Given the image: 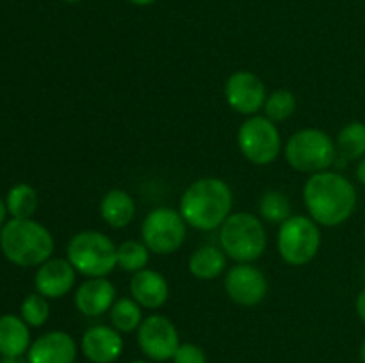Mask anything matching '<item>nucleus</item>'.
Here are the masks:
<instances>
[{
    "mask_svg": "<svg viewBox=\"0 0 365 363\" xmlns=\"http://www.w3.org/2000/svg\"><path fill=\"white\" fill-rule=\"evenodd\" d=\"M6 205L13 219H31L39 205L38 192L32 185L16 184L7 192Z\"/></svg>",
    "mask_w": 365,
    "mask_h": 363,
    "instance_id": "23",
    "label": "nucleus"
},
{
    "mask_svg": "<svg viewBox=\"0 0 365 363\" xmlns=\"http://www.w3.org/2000/svg\"><path fill=\"white\" fill-rule=\"evenodd\" d=\"M220 244L228 258L252 263L267 249V231L262 221L250 212H235L220 228Z\"/></svg>",
    "mask_w": 365,
    "mask_h": 363,
    "instance_id": "4",
    "label": "nucleus"
},
{
    "mask_svg": "<svg viewBox=\"0 0 365 363\" xmlns=\"http://www.w3.org/2000/svg\"><path fill=\"white\" fill-rule=\"evenodd\" d=\"M234 205L230 185L216 177L200 178L192 182L182 194L178 212L187 226L200 231H212L221 228L228 219Z\"/></svg>",
    "mask_w": 365,
    "mask_h": 363,
    "instance_id": "2",
    "label": "nucleus"
},
{
    "mask_svg": "<svg viewBox=\"0 0 365 363\" xmlns=\"http://www.w3.org/2000/svg\"><path fill=\"white\" fill-rule=\"evenodd\" d=\"M138 344L143 354L153 362L173 359L175 352L180 347V337L168 317L150 315L143 319L138 330Z\"/></svg>",
    "mask_w": 365,
    "mask_h": 363,
    "instance_id": "10",
    "label": "nucleus"
},
{
    "mask_svg": "<svg viewBox=\"0 0 365 363\" xmlns=\"http://www.w3.org/2000/svg\"><path fill=\"white\" fill-rule=\"evenodd\" d=\"M0 249L18 267H36L52 258L53 237L34 219H11L0 230Z\"/></svg>",
    "mask_w": 365,
    "mask_h": 363,
    "instance_id": "3",
    "label": "nucleus"
},
{
    "mask_svg": "<svg viewBox=\"0 0 365 363\" xmlns=\"http://www.w3.org/2000/svg\"><path fill=\"white\" fill-rule=\"evenodd\" d=\"M6 214H7V205L2 198H0V230L4 226V221H6Z\"/></svg>",
    "mask_w": 365,
    "mask_h": 363,
    "instance_id": "31",
    "label": "nucleus"
},
{
    "mask_svg": "<svg viewBox=\"0 0 365 363\" xmlns=\"http://www.w3.org/2000/svg\"><path fill=\"white\" fill-rule=\"evenodd\" d=\"M356 313H359V317L362 319V322L365 324V288L362 292L359 294V298H356Z\"/></svg>",
    "mask_w": 365,
    "mask_h": 363,
    "instance_id": "29",
    "label": "nucleus"
},
{
    "mask_svg": "<svg viewBox=\"0 0 365 363\" xmlns=\"http://www.w3.org/2000/svg\"><path fill=\"white\" fill-rule=\"evenodd\" d=\"M303 201L317 224L334 228L346 223L355 212L356 189L344 174L328 169L310 174L303 187Z\"/></svg>",
    "mask_w": 365,
    "mask_h": 363,
    "instance_id": "1",
    "label": "nucleus"
},
{
    "mask_svg": "<svg viewBox=\"0 0 365 363\" xmlns=\"http://www.w3.org/2000/svg\"><path fill=\"white\" fill-rule=\"evenodd\" d=\"M109 319L114 330L120 333H132L138 331L143 322L141 305L132 298H120L114 301L109 310Z\"/></svg>",
    "mask_w": 365,
    "mask_h": 363,
    "instance_id": "22",
    "label": "nucleus"
},
{
    "mask_svg": "<svg viewBox=\"0 0 365 363\" xmlns=\"http://www.w3.org/2000/svg\"><path fill=\"white\" fill-rule=\"evenodd\" d=\"M128 2L134 4V6H152L157 0H128Z\"/></svg>",
    "mask_w": 365,
    "mask_h": 363,
    "instance_id": "33",
    "label": "nucleus"
},
{
    "mask_svg": "<svg viewBox=\"0 0 365 363\" xmlns=\"http://www.w3.org/2000/svg\"><path fill=\"white\" fill-rule=\"evenodd\" d=\"M77 344L66 331H48L36 338L27 351V363H73Z\"/></svg>",
    "mask_w": 365,
    "mask_h": 363,
    "instance_id": "15",
    "label": "nucleus"
},
{
    "mask_svg": "<svg viewBox=\"0 0 365 363\" xmlns=\"http://www.w3.org/2000/svg\"><path fill=\"white\" fill-rule=\"evenodd\" d=\"M100 216L114 230L128 226L135 217V201L123 189H110L100 201Z\"/></svg>",
    "mask_w": 365,
    "mask_h": 363,
    "instance_id": "18",
    "label": "nucleus"
},
{
    "mask_svg": "<svg viewBox=\"0 0 365 363\" xmlns=\"http://www.w3.org/2000/svg\"><path fill=\"white\" fill-rule=\"evenodd\" d=\"M364 278H365V270H364Z\"/></svg>",
    "mask_w": 365,
    "mask_h": 363,
    "instance_id": "37",
    "label": "nucleus"
},
{
    "mask_svg": "<svg viewBox=\"0 0 365 363\" xmlns=\"http://www.w3.org/2000/svg\"><path fill=\"white\" fill-rule=\"evenodd\" d=\"M20 315L29 326L32 327H39L48 320L50 317V305H48V299L45 295L38 294H29L27 298L21 301L20 306Z\"/></svg>",
    "mask_w": 365,
    "mask_h": 363,
    "instance_id": "27",
    "label": "nucleus"
},
{
    "mask_svg": "<svg viewBox=\"0 0 365 363\" xmlns=\"http://www.w3.org/2000/svg\"><path fill=\"white\" fill-rule=\"evenodd\" d=\"M227 267V255L216 246H202L189 256V273L198 280H214Z\"/></svg>",
    "mask_w": 365,
    "mask_h": 363,
    "instance_id": "20",
    "label": "nucleus"
},
{
    "mask_svg": "<svg viewBox=\"0 0 365 363\" xmlns=\"http://www.w3.org/2000/svg\"><path fill=\"white\" fill-rule=\"evenodd\" d=\"M173 363H207V354L200 345L180 344L173 356Z\"/></svg>",
    "mask_w": 365,
    "mask_h": 363,
    "instance_id": "28",
    "label": "nucleus"
},
{
    "mask_svg": "<svg viewBox=\"0 0 365 363\" xmlns=\"http://www.w3.org/2000/svg\"><path fill=\"white\" fill-rule=\"evenodd\" d=\"M260 216L264 221L271 224H282L291 217L292 205L287 194L280 191H266L259 203Z\"/></svg>",
    "mask_w": 365,
    "mask_h": 363,
    "instance_id": "25",
    "label": "nucleus"
},
{
    "mask_svg": "<svg viewBox=\"0 0 365 363\" xmlns=\"http://www.w3.org/2000/svg\"><path fill=\"white\" fill-rule=\"evenodd\" d=\"M150 262V249L143 241H125L118 246L116 263L125 273H139Z\"/></svg>",
    "mask_w": 365,
    "mask_h": 363,
    "instance_id": "24",
    "label": "nucleus"
},
{
    "mask_svg": "<svg viewBox=\"0 0 365 363\" xmlns=\"http://www.w3.org/2000/svg\"><path fill=\"white\" fill-rule=\"evenodd\" d=\"M227 103L242 116H255L264 109L267 91L262 78L252 71H235L225 84Z\"/></svg>",
    "mask_w": 365,
    "mask_h": 363,
    "instance_id": "12",
    "label": "nucleus"
},
{
    "mask_svg": "<svg viewBox=\"0 0 365 363\" xmlns=\"http://www.w3.org/2000/svg\"><path fill=\"white\" fill-rule=\"evenodd\" d=\"M360 359H362V363H365V338H364L362 345H360Z\"/></svg>",
    "mask_w": 365,
    "mask_h": 363,
    "instance_id": "34",
    "label": "nucleus"
},
{
    "mask_svg": "<svg viewBox=\"0 0 365 363\" xmlns=\"http://www.w3.org/2000/svg\"><path fill=\"white\" fill-rule=\"evenodd\" d=\"M75 278L77 270L68 262V258H48L36 270V292L45 295L46 299H61L71 290Z\"/></svg>",
    "mask_w": 365,
    "mask_h": 363,
    "instance_id": "13",
    "label": "nucleus"
},
{
    "mask_svg": "<svg viewBox=\"0 0 365 363\" xmlns=\"http://www.w3.org/2000/svg\"><path fill=\"white\" fill-rule=\"evenodd\" d=\"M242 157L255 166L274 162L282 152V135L277 125L266 116H250L237 132Z\"/></svg>",
    "mask_w": 365,
    "mask_h": 363,
    "instance_id": "9",
    "label": "nucleus"
},
{
    "mask_svg": "<svg viewBox=\"0 0 365 363\" xmlns=\"http://www.w3.org/2000/svg\"><path fill=\"white\" fill-rule=\"evenodd\" d=\"M285 159L298 173L316 174L328 171L337 160L335 141L319 128H303L289 137Z\"/></svg>",
    "mask_w": 365,
    "mask_h": 363,
    "instance_id": "6",
    "label": "nucleus"
},
{
    "mask_svg": "<svg viewBox=\"0 0 365 363\" xmlns=\"http://www.w3.org/2000/svg\"><path fill=\"white\" fill-rule=\"evenodd\" d=\"M132 363H150V362H145V359H135V362H132Z\"/></svg>",
    "mask_w": 365,
    "mask_h": 363,
    "instance_id": "36",
    "label": "nucleus"
},
{
    "mask_svg": "<svg viewBox=\"0 0 365 363\" xmlns=\"http://www.w3.org/2000/svg\"><path fill=\"white\" fill-rule=\"evenodd\" d=\"M118 246L109 235L86 230L68 242L66 258L78 274L86 278H107L118 267Z\"/></svg>",
    "mask_w": 365,
    "mask_h": 363,
    "instance_id": "5",
    "label": "nucleus"
},
{
    "mask_svg": "<svg viewBox=\"0 0 365 363\" xmlns=\"http://www.w3.org/2000/svg\"><path fill=\"white\" fill-rule=\"evenodd\" d=\"M130 295L141 308L155 310L166 305L170 299V285L160 273L153 269H143L130 280Z\"/></svg>",
    "mask_w": 365,
    "mask_h": 363,
    "instance_id": "17",
    "label": "nucleus"
},
{
    "mask_svg": "<svg viewBox=\"0 0 365 363\" xmlns=\"http://www.w3.org/2000/svg\"><path fill=\"white\" fill-rule=\"evenodd\" d=\"M116 301V288L107 278H88L75 292V306L82 315L98 317Z\"/></svg>",
    "mask_w": 365,
    "mask_h": 363,
    "instance_id": "16",
    "label": "nucleus"
},
{
    "mask_svg": "<svg viewBox=\"0 0 365 363\" xmlns=\"http://www.w3.org/2000/svg\"><path fill=\"white\" fill-rule=\"evenodd\" d=\"M187 235V223L178 210L159 206L146 214L141 224V238L150 253L171 255L182 248Z\"/></svg>",
    "mask_w": 365,
    "mask_h": 363,
    "instance_id": "8",
    "label": "nucleus"
},
{
    "mask_svg": "<svg viewBox=\"0 0 365 363\" xmlns=\"http://www.w3.org/2000/svg\"><path fill=\"white\" fill-rule=\"evenodd\" d=\"M61 2H66V4H78V2H84V0H61Z\"/></svg>",
    "mask_w": 365,
    "mask_h": 363,
    "instance_id": "35",
    "label": "nucleus"
},
{
    "mask_svg": "<svg viewBox=\"0 0 365 363\" xmlns=\"http://www.w3.org/2000/svg\"><path fill=\"white\" fill-rule=\"evenodd\" d=\"M0 363H25L21 356H2Z\"/></svg>",
    "mask_w": 365,
    "mask_h": 363,
    "instance_id": "32",
    "label": "nucleus"
},
{
    "mask_svg": "<svg viewBox=\"0 0 365 363\" xmlns=\"http://www.w3.org/2000/svg\"><path fill=\"white\" fill-rule=\"evenodd\" d=\"M337 146V160L335 166L349 162V160H360L365 157V123L362 121H351L346 125L335 139Z\"/></svg>",
    "mask_w": 365,
    "mask_h": 363,
    "instance_id": "21",
    "label": "nucleus"
},
{
    "mask_svg": "<svg viewBox=\"0 0 365 363\" xmlns=\"http://www.w3.org/2000/svg\"><path fill=\"white\" fill-rule=\"evenodd\" d=\"M277 248L282 260L289 265H307L319 253V226L309 216H291L278 228Z\"/></svg>",
    "mask_w": 365,
    "mask_h": 363,
    "instance_id": "7",
    "label": "nucleus"
},
{
    "mask_svg": "<svg viewBox=\"0 0 365 363\" xmlns=\"http://www.w3.org/2000/svg\"><path fill=\"white\" fill-rule=\"evenodd\" d=\"M356 180H359L362 185H365V157L364 159H360L359 166H356Z\"/></svg>",
    "mask_w": 365,
    "mask_h": 363,
    "instance_id": "30",
    "label": "nucleus"
},
{
    "mask_svg": "<svg viewBox=\"0 0 365 363\" xmlns=\"http://www.w3.org/2000/svg\"><path fill=\"white\" fill-rule=\"evenodd\" d=\"M225 290L228 298L239 306H257L266 299L269 283L259 267L252 263H237L230 267L225 278Z\"/></svg>",
    "mask_w": 365,
    "mask_h": 363,
    "instance_id": "11",
    "label": "nucleus"
},
{
    "mask_svg": "<svg viewBox=\"0 0 365 363\" xmlns=\"http://www.w3.org/2000/svg\"><path fill=\"white\" fill-rule=\"evenodd\" d=\"M82 352L91 363H114L123 352V338L113 326H91L82 335Z\"/></svg>",
    "mask_w": 365,
    "mask_h": 363,
    "instance_id": "14",
    "label": "nucleus"
},
{
    "mask_svg": "<svg viewBox=\"0 0 365 363\" xmlns=\"http://www.w3.org/2000/svg\"><path fill=\"white\" fill-rule=\"evenodd\" d=\"M31 347L29 324L21 317L6 313L0 317V354L21 356Z\"/></svg>",
    "mask_w": 365,
    "mask_h": 363,
    "instance_id": "19",
    "label": "nucleus"
},
{
    "mask_svg": "<svg viewBox=\"0 0 365 363\" xmlns=\"http://www.w3.org/2000/svg\"><path fill=\"white\" fill-rule=\"evenodd\" d=\"M298 100H296L294 93L289 89H277L271 93L264 103V116L269 117L273 123H280V121L289 120L294 114Z\"/></svg>",
    "mask_w": 365,
    "mask_h": 363,
    "instance_id": "26",
    "label": "nucleus"
}]
</instances>
